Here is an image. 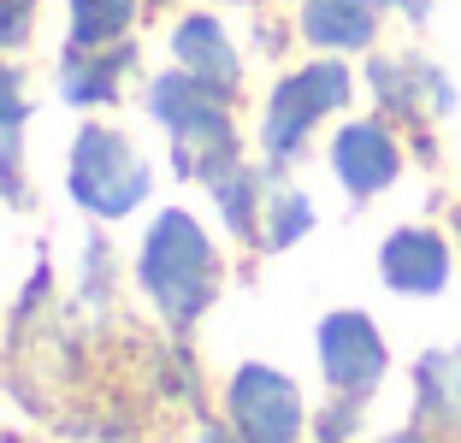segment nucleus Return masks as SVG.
I'll list each match as a JSON object with an SVG mask.
<instances>
[{
    "label": "nucleus",
    "mask_w": 461,
    "mask_h": 443,
    "mask_svg": "<svg viewBox=\"0 0 461 443\" xmlns=\"http://www.w3.org/2000/svg\"><path fill=\"white\" fill-rule=\"evenodd\" d=\"M142 284H149V295L160 302V313L172 325H190L213 302L219 260H213V242L202 237V225L190 213L154 219L149 242H142Z\"/></svg>",
    "instance_id": "nucleus-1"
},
{
    "label": "nucleus",
    "mask_w": 461,
    "mask_h": 443,
    "mask_svg": "<svg viewBox=\"0 0 461 443\" xmlns=\"http://www.w3.org/2000/svg\"><path fill=\"white\" fill-rule=\"evenodd\" d=\"M149 113L172 131L177 142V172L190 177H219L225 166H237V136L225 119V95L195 83L190 71H172V77H154L149 89Z\"/></svg>",
    "instance_id": "nucleus-2"
},
{
    "label": "nucleus",
    "mask_w": 461,
    "mask_h": 443,
    "mask_svg": "<svg viewBox=\"0 0 461 443\" xmlns=\"http://www.w3.org/2000/svg\"><path fill=\"white\" fill-rule=\"evenodd\" d=\"M71 195H77L89 213L119 219L149 195V166L136 160V148L124 142L119 131L89 124V131L77 136V148H71Z\"/></svg>",
    "instance_id": "nucleus-3"
},
{
    "label": "nucleus",
    "mask_w": 461,
    "mask_h": 443,
    "mask_svg": "<svg viewBox=\"0 0 461 443\" xmlns=\"http://www.w3.org/2000/svg\"><path fill=\"white\" fill-rule=\"evenodd\" d=\"M349 101V71L338 59H320V66H302L296 77H285L272 89V107H267V154L272 160H290L302 148V136L326 119L331 107Z\"/></svg>",
    "instance_id": "nucleus-4"
},
{
    "label": "nucleus",
    "mask_w": 461,
    "mask_h": 443,
    "mask_svg": "<svg viewBox=\"0 0 461 443\" xmlns=\"http://www.w3.org/2000/svg\"><path fill=\"white\" fill-rule=\"evenodd\" d=\"M230 426L243 443H296L302 438L296 384L272 366H243L230 378Z\"/></svg>",
    "instance_id": "nucleus-5"
},
{
    "label": "nucleus",
    "mask_w": 461,
    "mask_h": 443,
    "mask_svg": "<svg viewBox=\"0 0 461 443\" xmlns=\"http://www.w3.org/2000/svg\"><path fill=\"white\" fill-rule=\"evenodd\" d=\"M320 366H326L331 390L361 402L366 390L384 378V337L373 331L366 313H331L320 325Z\"/></svg>",
    "instance_id": "nucleus-6"
},
{
    "label": "nucleus",
    "mask_w": 461,
    "mask_h": 443,
    "mask_svg": "<svg viewBox=\"0 0 461 443\" xmlns=\"http://www.w3.org/2000/svg\"><path fill=\"white\" fill-rule=\"evenodd\" d=\"M379 272L402 295H438L449 284V249L438 231H396L379 249Z\"/></svg>",
    "instance_id": "nucleus-7"
},
{
    "label": "nucleus",
    "mask_w": 461,
    "mask_h": 443,
    "mask_svg": "<svg viewBox=\"0 0 461 443\" xmlns=\"http://www.w3.org/2000/svg\"><path fill=\"white\" fill-rule=\"evenodd\" d=\"M331 166H338V177L349 184V195H379L396 177L402 154H396L384 124H349V131H338V142H331Z\"/></svg>",
    "instance_id": "nucleus-8"
},
{
    "label": "nucleus",
    "mask_w": 461,
    "mask_h": 443,
    "mask_svg": "<svg viewBox=\"0 0 461 443\" xmlns=\"http://www.w3.org/2000/svg\"><path fill=\"white\" fill-rule=\"evenodd\" d=\"M172 48H177V66L190 71L195 83H207V89H219V95L237 89V54H230L225 30H219L213 18H184Z\"/></svg>",
    "instance_id": "nucleus-9"
},
{
    "label": "nucleus",
    "mask_w": 461,
    "mask_h": 443,
    "mask_svg": "<svg viewBox=\"0 0 461 443\" xmlns=\"http://www.w3.org/2000/svg\"><path fill=\"white\" fill-rule=\"evenodd\" d=\"M302 36L313 48H366L373 0H302Z\"/></svg>",
    "instance_id": "nucleus-10"
},
{
    "label": "nucleus",
    "mask_w": 461,
    "mask_h": 443,
    "mask_svg": "<svg viewBox=\"0 0 461 443\" xmlns=\"http://www.w3.org/2000/svg\"><path fill=\"white\" fill-rule=\"evenodd\" d=\"M131 48H71L66 66H59V89H66V101H77V107H89V101H107L113 89H119V71L131 66Z\"/></svg>",
    "instance_id": "nucleus-11"
},
{
    "label": "nucleus",
    "mask_w": 461,
    "mask_h": 443,
    "mask_svg": "<svg viewBox=\"0 0 461 443\" xmlns=\"http://www.w3.org/2000/svg\"><path fill=\"white\" fill-rule=\"evenodd\" d=\"M414 384H420V414L444 420V426L461 431V355H426L414 366Z\"/></svg>",
    "instance_id": "nucleus-12"
},
{
    "label": "nucleus",
    "mask_w": 461,
    "mask_h": 443,
    "mask_svg": "<svg viewBox=\"0 0 461 443\" xmlns=\"http://www.w3.org/2000/svg\"><path fill=\"white\" fill-rule=\"evenodd\" d=\"M18 136H24V101H18V71L0 66V189L24 202V160H18Z\"/></svg>",
    "instance_id": "nucleus-13"
},
{
    "label": "nucleus",
    "mask_w": 461,
    "mask_h": 443,
    "mask_svg": "<svg viewBox=\"0 0 461 443\" xmlns=\"http://www.w3.org/2000/svg\"><path fill=\"white\" fill-rule=\"evenodd\" d=\"M136 0H71V48H107L131 30Z\"/></svg>",
    "instance_id": "nucleus-14"
},
{
    "label": "nucleus",
    "mask_w": 461,
    "mask_h": 443,
    "mask_svg": "<svg viewBox=\"0 0 461 443\" xmlns=\"http://www.w3.org/2000/svg\"><path fill=\"white\" fill-rule=\"evenodd\" d=\"M207 189H213V202L225 207V225L237 231V237H249L255 231V202H260V177L249 172L243 160L225 166L219 177H207Z\"/></svg>",
    "instance_id": "nucleus-15"
},
{
    "label": "nucleus",
    "mask_w": 461,
    "mask_h": 443,
    "mask_svg": "<svg viewBox=\"0 0 461 443\" xmlns=\"http://www.w3.org/2000/svg\"><path fill=\"white\" fill-rule=\"evenodd\" d=\"M308 225H313L308 195H296V189H278V195H272V225H267V242H272V249H290L296 237H308Z\"/></svg>",
    "instance_id": "nucleus-16"
},
{
    "label": "nucleus",
    "mask_w": 461,
    "mask_h": 443,
    "mask_svg": "<svg viewBox=\"0 0 461 443\" xmlns=\"http://www.w3.org/2000/svg\"><path fill=\"white\" fill-rule=\"evenodd\" d=\"M30 18H36V0H0V48H18L30 36Z\"/></svg>",
    "instance_id": "nucleus-17"
},
{
    "label": "nucleus",
    "mask_w": 461,
    "mask_h": 443,
    "mask_svg": "<svg viewBox=\"0 0 461 443\" xmlns=\"http://www.w3.org/2000/svg\"><path fill=\"white\" fill-rule=\"evenodd\" d=\"M384 443H432L426 431H396V438H384Z\"/></svg>",
    "instance_id": "nucleus-18"
}]
</instances>
